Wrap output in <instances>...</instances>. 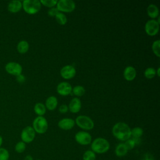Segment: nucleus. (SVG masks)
<instances>
[{
  "mask_svg": "<svg viewBox=\"0 0 160 160\" xmlns=\"http://www.w3.org/2000/svg\"><path fill=\"white\" fill-rule=\"evenodd\" d=\"M72 86L68 82L63 81L57 86V92L61 96H68L72 92Z\"/></svg>",
  "mask_w": 160,
  "mask_h": 160,
  "instance_id": "f8f14e48",
  "label": "nucleus"
},
{
  "mask_svg": "<svg viewBox=\"0 0 160 160\" xmlns=\"http://www.w3.org/2000/svg\"><path fill=\"white\" fill-rule=\"evenodd\" d=\"M143 160H154V159H153L152 157H151L149 154H146L145 158H144V159H143Z\"/></svg>",
  "mask_w": 160,
  "mask_h": 160,
  "instance_id": "f704fd0d",
  "label": "nucleus"
},
{
  "mask_svg": "<svg viewBox=\"0 0 160 160\" xmlns=\"http://www.w3.org/2000/svg\"><path fill=\"white\" fill-rule=\"evenodd\" d=\"M22 8V2L19 0L11 1L8 4V10L12 13L18 12L21 10Z\"/></svg>",
  "mask_w": 160,
  "mask_h": 160,
  "instance_id": "dca6fc26",
  "label": "nucleus"
},
{
  "mask_svg": "<svg viewBox=\"0 0 160 160\" xmlns=\"http://www.w3.org/2000/svg\"><path fill=\"white\" fill-rule=\"evenodd\" d=\"M26 144L22 141L18 142L14 146L15 151L19 154L22 153L26 150Z\"/></svg>",
  "mask_w": 160,
  "mask_h": 160,
  "instance_id": "a878e982",
  "label": "nucleus"
},
{
  "mask_svg": "<svg viewBox=\"0 0 160 160\" xmlns=\"http://www.w3.org/2000/svg\"><path fill=\"white\" fill-rule=\"evenodd\" d=\"M143 134V129L140 127H136L131 129V135L133 139H139Z\"/></svg>",
  "mask_w": 160,
  "mask_h": 160,
  "instance_id": "4be33fe9",
  "label": "nucleus"
},
{
  "mask_svg": "<svg viewBox=\"0 0 160 160\" xmlns=\"http://www.w3.org/2000/svg\"><path fill=\"white\" fill-rule=\"evenodd\" d=\"M144 29L148 36H154L159 32V24L156 19L148 20L145 24Z\"/></svg>",
  "mask_w": 160,
  "mask_h": 160,
  "instance_id": "6e6552de",
  "label": "nucleus"
},
{
  "mask_svg": "<svg viewBox=\"0 0 160 160\" xmlns=\"http://www.w3.org/2000/svg\"><path fill=\"white\" fill-rule=\"evenodd\" d=\"M81 108V102L78 98H72L69 102L68 106V110L72 113L78 112Z\"/></svg>",
  "mask_w": 160,
  "mask_h": 160,
  "instance_id": "4468645a",
  "label": "nucleus"
},
{
  "mask_svg": "<svg viewBox=\"0 0 160 160\" xmlns=\"http://www.w3.org/2000/svg\"><path fill=\"white\" fill-rule=\"evenodd\" d=\"M2 142H3V139H2V137L0 135V148L2 144Z\"/></svg>",
  "mask_w": 160,
  "mask_h": 160,
  "instance_id": "4c0bfd02",
  "label": "nucleus"
},
{
  "mask_svg": "<svg viewBox=\"0 0 160 160\" xmlns=\"http://www.w3.org/2000/svg\"><path fill=\"white\" fill-rule=\"evenodd\" d=\"M144 75L148 79H152L156 75V69L152 67L148 68L145 69L144 72Z\"/></svg>",
  "mask_w": 160,
  "mask_h": 160,
  "instance_id": "cd10ccee",
  "label": "nucleus"
},
{
  "mask_svg": "<svg viewBox=\"0 0 160 160\" xmlns=\"http://www.w3.org/2000/svg\"><path fill=\"white\" fill-rule=\"evenodd\" d=\"M74 121L78 127L84 130H91L94 126L93 121L89 117L84 115L78 116Z\"/></svg>",
  "mask_w": 160,
  "mask_h": 160,
  "instance_id": "39448f33",
  "label": "nucleus"
},
{
  "mask_svg": "<svg viewBox=\"0 0 160 160\" xmlns=\"http://www.w3.org/2000/svg\"><path fill=\"white\" fill-rule=\"evenodd\" d=\"M96 154L92 150L86 151L82 155V160H96Z\"/></svg>",
  "mask_w": 160,
  "mask_h": 160,
  "instance_id": "393cba45",
  "label": "nucleus"
},
{
  "mask_svg": "<svg viewBox=\"0 0 160 160\" xmlns=\"http://www.w3.org/2000/svg\"><path fill=\"white\" fill-rule=\"evenodd\" d=\"M34 110L35 113L38 114V116H42V115L46 113V108L44 104L41 102H38L34 105Z\"/></svg>",
  "mask_w": 160,
  "mask_h": 160,
  "instance_id": "412c9836",
  "label": "nucleus"
},
{
  "mask_svg": "<svg viewBox=\"0 0 160 160\" xmlns=\"http://www.w3.org/2000/svg\"><path fill=\"white\" fill-rule=\"evenodd\" d=\"M131 129L126 123L119 122L113 126L112 133L117 139L121 141H126L131 137Z\"/></svg>",
  "mask_w": 160,
  "mask_h": 160,
  "instance_id": "f257e3e1",
  "label": "nucleus"
},
{
  "mask_svg": "<svg viewBox=\"0 0 160 160\" xmlns=\"http://www.w3.org/2000/svg\"><path fill=\"white\" fill-rule=\"evenodd\" d=\"M36 132L32 126H28L25 127L21 131V139L24 143H30L34 139Z\"/></svg>",
  "mask_w": 160,
  "mask_h": 160,
  "instance_id": "0eeeda50",
  "label": "nucleus"
},
{
  "mask_svg": "<svg viewBox=\"0 0 160 160\" xmlns=\"http://www.w3.org/2000/svg\"><path fill=\"white\" fill-rule=\"evenodd\" d=\"M59 111L61 113H65L68 111V106L66 104H62L60 106Z\"/></svg>",
  "mask_w": 160,
  "mask_h": 160,
  "instance_id": "473e14b6",
  "label": "nucleus"
},
{
  "mask_svg": "<svg viewBox=\"0 0 160 160\" xmlns=\"http://www.w3.org/2000/svg\"><path fill=\"white\" fill-rule=\"evenodd\" d=\"M10 157L9 151L4 148H0V160H9Z\"/></svg>",
  "mask_w": 160,
  "mask_h": 160,
  "instance_id": "c85d7f7f",
  "label": "nucleus"
},
{
  "mask_svg": "<svg viewBox=\"0 0 160 160\" xmlns=\"http://www.w3.org/2000/svg\"><path fill=\"white\" fill-rule=\"evenodd\" d=\"M159 71H160V68L159 67V68L157 69V70H156V74L158 75V76H159H159H160Z\"/></svg>",
  "mask_w": 160,
  "mask_h": 160,
  "instance_id": "e433bc0d",
  "label": "nucleus"
},
{
  "mask_svg": "<svg viewBox=\"0 0 160 160\" xmlns=\"http://www.w3.org/2000/svg\"><path fill=\"white\" fill-rule=\"evenodd\" d=\"M75 124V121L71 118H63L61 119L58 123V127L63 130H70L71 129Z\"/></svg>",
  "mask_w": 160,
  "mask_h": 160,
  "instance_id": "ddd939ff",
  "label": "nucleus"
},
{
  "mask_svg": "<svg viewBox=\"0 0 160 160\" xmlns=\"http://www.w3.org/2000/svg\"><path fill=\"white\" fill-rule=\"evenodd\" d=\"M76 71L75 68L71 65H66L60 70L61 77L65 79H69L74 78L76 75Z\"/></svg>",
  "mask_w": 160,
  "mask_h": 160,
  "instance_id": "9b49d317",
  "label": "nucleus"
},
{
  "mask_svg": "<svg viewBox=\"0 0 160 160\" xmlns=\"http://www.w3.org/2000/svg\"><path fill=\"white\" fill-rule=\"evenodd\" d=\"M128 152V149L125 146L124 143H119L118 144L115 148V154L118 157H123L127 154Z\"/></svg>",
  "mask_w": 160,
  "mask_h": 160,
  "instance_id": "6ab92c4d",
  "label": "nucleus"
},
{
  "mask_svg": "<svg viewBox=\"0 0 160 160\" xmlns=\"http://www.w3.org/2000/svg\"><path fill=\"white\" fill-rule=\"evenodd\" d=\"M58 105V99L54 96L48 97L45 102V106L49 111H53L56 109Z\"/></svg>",
  "mask_w": 160,
  "mask_h": 160,
  "instance_id": "f3484780",
  "label": "nucleus"
},
{
  "mask_svg": "<svg viewBox=\"0 0 160 160\" xmlns=\"http://www.w3.org/2000/svg\"><path fill=\"white\" fill-rule=\"evenodd\" d=\"M72 92L77 96H82L85 93V89L82 86L77 85L72 89Z\"/></svg>",
  "mask_w": 160,
  "mask_h": 160,
  "instance_id": "b1692460",
  "label": "nucleus"
},
{
  "mask_svg": "<svg viewBox=\"0 0 160 160\" xmlns=\"http://www.w3.org/2000/svg\"><path fill=\"white\" fill-rule=\"evenodd\" d=\"M123 76L126 81H131L134 80L136 76V71L133 66H128L124 69Z\"/></svg>",
  "mask_w": 160,
  "mask_h": 160,
  "instance_id": "2eb2a0df",
  "label": "nucleus"
},
{
  "mask_svg": "<svg viewBox=\"0 0 160 160\" xmlns=\"http://www.w3.org/2000/svg\"><path fill=\"white\" fill-rule=\"evenodd\" d=\"M29 45L28 41L25 40L20 41L17 44V51L20 54H24L29 50Z\"/></svg>",
  "mask_w": 160,
  "mask_h": 160,
  "instance_id": "aec40b11",
  "label": "nucleus"
},
{
  "mask_svg": "<svg viewBox=\"0 0 160 160\" xmlns=\"http://www.w3.org/2000/svg\"><path fill=\"white\" fill-rule=\"evenodd\" d=\"M74 138L76 141L82 146L90 144L92 142L91 135L89 132L84 131H78L75 134Z\"/></svg>",
  "mask_w": 160,
  "mask_h": 160,
  "instance_id": "1a4fd4ad",
  "label": "nucleus"
},
{
  "mask_svg": "<svg viewBox=\"0 0 160 160\" xmlns=\"http://www.w3.org/2000/svg\"><path fill=\"white\" fill-rule=\"evenodd\" d=\"M24 160H34V159H33V158H32V156H31V155H26L24 157Z\"/></svg>",
  "mask_w": 160,
  "mask_h": 160,
  "instance_id": "c9c22d12",
  "label": "nucleus"
},
{
  "mask_svg": "<svg viewBox=\"0 0 160 160\" xmlns=\"http://www.w3.org/2000/svg\"><path fill=\"white\" fill-rule=\"evenodd\" d=\"M147 13L149 17L154 19L159 16V9L158 6L154 4H151L147 8Z\"/></svg>",
  "mask_w": 160,
  "mask_h": 160,
  "instance_id": "a211bd4d",
  "label": "nucleus"
},
{
  "mask_svg": "<svg viewBox=\"0 0 160 160\" xmlns=\"http://www.w3.org/2000/svg\"><path fill=\"white\" fill-rule=\"evenodd\" d=\"M22 9L29 14L38 12L41 8V4L39 0H24L22 2Z\"/></svg>",
  "mask_w": 160,
  "mask_h": 160,
  "instance_id": "7ed1b4c3",
  "label": "nucleus"
},
{
  "mask_svg": "<svg viewBox=\"0 0 160 160\" xmlns=\"http://www.w3.org/2000/svg\"></svg>",
  "mask_w": 160,
  "mask_h": 160,
  "instance_id": "ea45409f",
  "label": "nucleus"
},
{
  "mask_svg": "<svg viewBox=\"0 0 160 160\" xmlns=\"http://www.w3.org/2000/svg\"><path fill=\"white\" fill-rule=\"evenodd\" d=\"M76 8V4L72 0H59L58 1L56 8L59 12H71Z\"/></svg>",
  "mask_w": 160,
  "mask_h": 160,
  "instance_id": "423d86ee",
  "label": "nucleus"
},
{
  "mask_svg": "<svg viewBox=\"0 0 160 160\" xmlns=\"http://www.w3.org/2000/svg\"><path fill=\"white\" fill-rule=\"evenodd\" d=\"M124 144H125V146H126L127 149H128V151H129V150L132 149L135 147V146H136V144L135 141H134L132 139L129 138V139H128V140H126V141H125Z\"/></svg>",
  "mask_w": 160,
  "mask_h": 160,
  "instance_id": "7c9ffc66",
  "label": "nucleus"
},
{
  "mask_svg": "<svg viewBox=\"0 0 160 160\" xmlns=\"http://www.w3.org/2000/svg\"><path fill=\"white\" fill-rule=\"evenodd\" d=\"M5 70L8 74L18 76L22 74V68L18 62H9L5 65Z\"/></svg>",
  "mask_w": 160,
  "mask_h": 160,
  "instance_id": "9d476101",
  "label": "nucleus"
},
{
  "mask_svg": "<svg viewBox=\"0 0 160 160\" xmlns=\"http://www.w3.org/2000/svg\"><path fill=\"white\" fill-rule=\"evenodd\" d=\"M159 49H160V41L159 39H158V40L154 41L152 44V52L158 58L160 57Z\"/></svg>",
  "mask_w": 160,
  "mask_h": 160,
  "instance_id": "bb28decb",
  "label": "nucleus"
},
{
  "mask_svg": "<svg viewBox=\"0 0 160 160\" xmlns=\"http://www.w3.org/2000/svg\"><path fill=\"white\" fill-rule=\"evenodd\" d=\"M39 1L41 4L48 8H54L58 2L57 0H41Z\"/></svg>",
  "mask_w": 160,
  "mask_h": 160,
  "instance_id": "c756f323",
  "label": "nucleus"
},
{
  "mask_svg": "<svg viewBox=\"0 0 160 160\" xmlns=\"http://www.w3.org/2000/svg\"><path fill=\"white\" fill-rule=\"evenodd\" d=\"M16 80L19 82H23L25 81V77L21 74L16 76Z\"/></svg>",
  "mask_w": 160,
  "mask_h": 160,
  "instance_id": "72a5a7b5",
  "label": "nucleus"
},
{
  "mask_svg": "<svg viewBox=\"0 0 160 160\" xmlns=\"http://www.w3.org/2000/svg\"><path fill=\"white\" fill-rule=\"evenodd\" d=\"M91 150L95 154H104L110 148L109 141L103 138H97L91 143Z\"/></svg>",
  "mask_w": 160,
  "mask_h": 160,
  "instance_id": "f03ea898",
  "label": "nucleus"
},
{
  "mask_svg": "<svg viewBox=\"0 0 160 160\" xmlns=\"http://www.w3.org/2000/svg\"><path fill=\"white\" fill-rule=\"evenodd\" d=\"M59 11L58 10V9L56 8H51V9H49L48 11V14L49 16H54L56 15V14L58 12H59Z\"/></svg>",
  "mask_w": 160,
  "mask_h": 160,
  "instance_id": "2f4dec72",
  "label": "nucleus"
},
{
  "mask_svg": "<svg viewBox=\"0 0 160 160\" xmlns=\"http://www.w3.org/2000/svg\"><path fill=\"white\" fill-rule=\"evenodd\" d=\"M55 18L58 23L60 25H64L68 21L67 17L62 12H59L56 14V15L55 16Z\"/></svg>",
  "mask_w": 160,
  "mask_h": 160,
  "instance_id": "5701e85b",
  "label": "nucleus"
},
{
  "mask_svg": "<svg viewBox=\"0 0 160 160\" xmlns=\"http://www.w3.org/2000/svg\"><path fill=\"white\" fill-rule=\"evenodd\" d=\"M32 128L38 134H44L48 128V123L46 119L43 116L36 117L32 122Z\"/></svg>",
  "mask_w": 160,
  "mask_h": 160,
  "instance_id": "20e7f679",
  "label": "nucleus"
},
{
  "mask_svg": "<svg viewBox=\"0 0 160 160\" xmlns=\"http://www.w3.org/2000/svg\"><path fill=\"white\" fill-rule=\"evenodd\" d=\"M36 160H41V159H36Z\"/></svg>",
  "mask_w": 160,
  "mask_h": 160,
  "instance_id": "58836bf2",
  "label": "nucleus"
}]
</instances>
